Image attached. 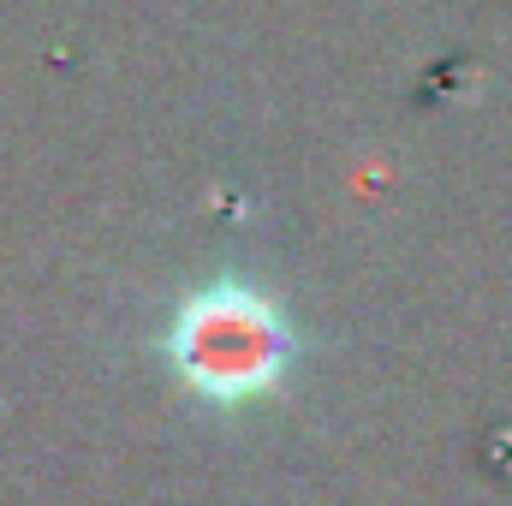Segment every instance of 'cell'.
Listing matches in <instances>:
<instances>
[{"label":"cell","instance_id":"obj_1","mask_svg":"<svg viewBox=\"0 0 512 506\" xmlns=\"http://www.w3.org/2000/svg\"><path fill=\"white\" fill-rule=\"evenodd\" d=\"M298 358L292 316L245 280H215L191 292L167 322V364L209 405L268 399Z\"/></svg>","mask_w":512,"mask_h":506}]
</instances>
